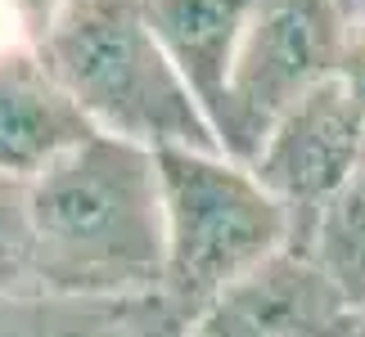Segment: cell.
Here are the masks:
<instances>
[{"instance_id":"1","label":"cell","mask_w":365,"mask_h":337,"mask_svg":"<svg viewBox=\"0 0 365 337\" xmlns=\"http://www.w3.org/2000/svg\"><path fill=\"white\" fill-rule=\"evenodd\" d=\"M32 284L91 297H158L167 265L158 153L95 135L27 185Z\"/></svg>"},{"instance_id":"2","label":"cell","mask_w":365,"mask_h":337,"mask_svg":"<svg viewBox=\"0 0 365 337\" xmlns=\"http://www.w3.org/2000/svg\"><path fill=\"white\" fill-rule=\"evenodd\" d=\"M36 54L100 135L153 153L221 149L203 104L153 36L145 0H63Z\"/></svg>"},{"instance_id":"3","label":"cell","mask_w":365,"mask_h":337,"mask_svg":"<svg viewBox=\"0 0 365 337\" xmlns=\"http://www.w3.org/2000/svg\"><path fill=\"white\" fill-rule=\"evenodd\" d=\"M158 176L167 225L163 301L185 324L221 306L275 252L298 243L289 207L230 153L163 149Z\"/></svg>"},{"instance_id":"4","label":"cell","mask_w":365,"mask_h":337,"mask_svg":"<svg viewBox=\"0 0 365 337\" xmlns=\"http://www.w3.org/2000/svg\"><path fill=\"white\" fill-rule=\"evenodd\" d=\"M352 36L334 0H252L235 59L217 139L230 158L252 162L284 112L343 73Z\"/></svg>"},{"instance_id":"5","label":"cell","mask_w":365,"mask_h":337,"mask_svg":"<svg viewBox=\"0 0 365 337\" xmlns=\"http://www.w3.org/2000/svg\"><path fill=\"white\" fill-rule=\"evenodd\" d=\"M248 166L289 207L302 243L339 189L365 166V117L347 81L334 77L293 104Z\"/></svg>"},{"instance_id":"6","label":"cell","mask_w":365,"mask_h":337,"mask_svg":"<svg viewBox=\"0 0 365 337\" xmlns=\"http://www.w3.org/2000/svg\"><path fill=\"white\" fill-rule=\"evenodd\" d=\"M95 135H100L95 122L41 63L36 50L0 63V176L5 180L32 185Z\"/></svg>"},{"instance_id":"7","label":"cell","mask_w":365,"mask_h":337,"mask_svg":"<svg viewBox=\"0 0 365 337\" xmlns=\"http://www.w3.org/2000/svg\"><path fill=\"white\" fill-rule=\"evenodd\" d=\"M262 337H361V311L307 243L275 252L226 297Z\"/></svg>"},{"instance_id":"8","label":"cell","mask_w":365,"mask_h":337,"mask_svg":"<svg viewBox=\"0 0 365 337\" xmlns=\"http://www.w3.org/2000/svg\"><path fill=\"white\" fill-rule=\"evenodd\" d=\"M149 27L167 50L180 81L194 90L203 104L207 122H221L235 77V59H240L252 0H145Z\"/></svg>"},{"instance_id":"9","label":"cell","mask_w":365,"mask_h":337,"mask_svg":"<svg viewBox=\"0 0 365 337\" xmlns=\"http://www.w3.org/2000/svg\"><path fill=\"white\" fill-rule=\"evenodd\" d=\"M0 337H190V324L158 297H91L59 288L0 292Z\"/></svg>"},{"instance_id":"10","label":"cell","mask_w":365,"mask_h":337,"mask_svg":"<svg viewBox=\"0 0 365 337\" xmlns=\"http://www.w3.org/2000/svg\"><path fill=\"white\" fill-rule=\"evenodd\" d=\"M316 252V261L329 270V279L347 292V301L365 315V166L339 189L312 234L302 238Z\"/></svg>"},{"instance_id":"11","label":"cell","mask_w":365,"mask_h":337,"mask_svg":"<svg viewBox=\"0 0 365 337\" xmlns=\"http://www.w3.org/2000/svg\"><path fill=\"white\" fill-rule=\"evenodd\" d=\"M32 288V225H27V185L0 176V292Z\"/></svg>"},{"instance_id":"12","label":"cell","mask_w":365,"mask_h":337,"mask_svg":"<svg viewBox=\"0 0 365 337\" xmlns=\"http://www.w3.org/2000/svg\"><path fill=\"white\" fill-rule=\"evenodd\" d=\"M41 46V23L32 18V9L19 0H0V63L32 54Z\"/></svg>"},{"instance_id":"13","label":"cell","mask_w":365,"mask_h":337,"mask_svg":"<svg viewBox=\"0 0 365 337\" xmlns=\"http://www.w3.org/2000/svg\"><path fill=\"white\" fill-rule=\"evenodd\" d=\"M190 337H262V333L252 328L230 301H221V306H212L207 315L194 319V324H190Z\"/></svg>"},{"instance_id":"14","label":"cell","mask_w":365,"mask_h":337,"mask_svg":"<svg viewBox=\"0 0 365 337\" xmlns=\"http://www.w3.org/2000/svg\"><path fill=\"white\" fill-rule=\"evenodd\" d=\"M339 77L347 81V90H352V100L361 104V117H365V46H352V54H347Z\"/></svg>"},{"instance_id":"15","label":"cell","mask_w":365,"mask_h":337,"mask_svg":"<svg viewBox=\"0 0 365 337\" xmlns=\"http://www.w3.org/2000/svg\"><path fill=\"white\" fill-rule=\"evenodd\" d=\"M334 9L343 14L352 46H365V0H334Z\"/></svg>"},{"instance_id":"16","label":"cell","mask_w":365,"mask_h":337,"mask_svg":"<svg viewBox=\"0 0 365 337\" xmlns=\"http://www.w3.org/2000/svg\"><path fill=\"white\" fill-rule=\"evenodd\" d=\"M19 5H27V9H32V18L41 23V32H46V23H50V14H54V9H59V5H63V0H19Z\"/></svg>"},{"instance_id":"17","label":"cell","mask_w":365,"mask_h":337,"mask_svg":"<svg viewBox=\"0 0 365 337\" xmlns=\"http://www.w3.org/2000/svg\"><path fill=\"white\" fill-rule=\"evenodd\" d=\"M361 337H365V319H361Z\"/></svg>"}]
</instances>
